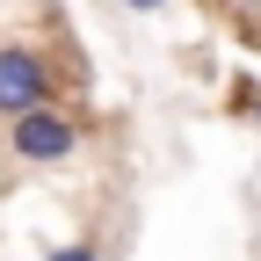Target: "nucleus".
<instances>
[{
    "label": "nucleus",
    "instance_id": "f257e3e1",
    "mask_svg": "<svg viewBox=\"0 0 261 261\" xmlns=\"http://www.w3.org/2000/svg\"><path fill=\"white\" fill-rule=\"evenodd\" d=\"M8 152L29 160V167H58V160H73V152H80V116H73V109H58V102L22 109V116H8Z\"/></svg>",
    "mask_w": 261,
    "mask_h": 261
},
{
    "label": "nucleus",
    "instance_id": "f03ea898",
    "mask_svg": "<svg viewBox=\"0 0 261 261\" xmlns=\"http://www.w3.org/2000/svg\"><path fill=\"white\" fill-rule=\"evenodd\" d=\"M51 102V58L37 44H0V116H22V109H44Z\"/></svg>",
    "mask_w": 261,
    "mask_h": 261
},
{
    "label": "nucleus",
    "instance_id": "7ed1b4c3",
    "mask_svg": "<svg viewBox=\"0 0 261 261\" xmlns=\"http://www.w3.org/2000/svg\"><path fill=\"white\" fill-rule=\"evenodd\" d=\"M225 102H232V116H247V123H261V80H232V87H225Z\"/></svg>",
    "mask_w": 261,
    "mask_h": 261
},
{
    "label": "nucleus",
    "instance_id": "20e7f679",
    "mask_svg": "<svg viewBox=\"0 0 261 261\" xmlns=\"http://www.w3.org/2000/svg\"><path fill=\"white\" fill-rule=\"evenodd\" d=\"M218 8L232 15V22L247 29V37H261V0H218ZM254 51H261V44H254Z\"/></svg>",
    "mask_w": 261,
    "mask_h": 261
},
{
    "label": "nucleus",
    "instance_id": "39448f33",
    "mask_svg": "<svg viewBox=\"0 0 261 261\" xmlns=\"http://www.w3.org/2000/svg\"><path fill=\"white\" fill-rule=\"evenodd\" d=\"M51 261H109L94 240H73V247H51Z\"/></svg>",
    "mask_w": 261,
    "mask_h": 261
},
{
    "label": "nucleus",
    "instance_id": "423d86ee",
    "mask_svg": "<svg viewBox=\"0 0 261 261\" xmlns=\"http://www.w3.org/2000/svg\"><path fill=\"white\" fill-rule=\"evenodd\" d=\"M123 8H138V15H160V8H167V0H123Z\"/></svg>",
    "mask_w": 261,
    "mask_h": 261
}]
</instances>
